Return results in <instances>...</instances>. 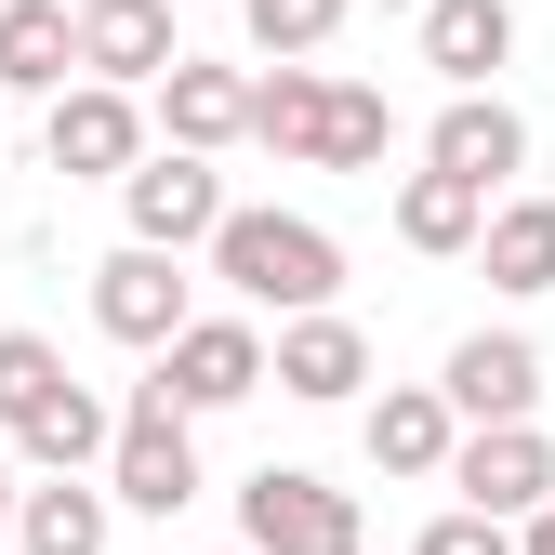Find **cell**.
<instances>
[{"mask_svg":"<svg viewBox=\"0 0 555 555\" xmlns=\"http://www.w3.org/2000/svg\"><path fill=\"white\" fill-rule=\"evenodd\" d=\"M212 278H225L238 305L331 318V292H344V238H331L318 212H225V238H212Z\"/></svg>","mask_w":555,"mask_h":555,"instance_id":"1","label":"cell"},{"mask_svg":"<svg viewBox=\"0 0 555 555\" xmlns=\"http://www.w3.org/2000/svg\"><path fill=\"white\" fill-rule=\"evenodd\" d=\"M238 542H251V555H358L371 516H358V490H331V476L264 463L251 490H238Z\"/></svg>","mask_w":555,"mask_h":555,"instance_id":"2","label":"cell"},{"mask_svg":"<svg viewBox=\"0 0 555 555\" xmlns=\"http://www.w3.org/2000/svg\"><path fill=\"white\" fill-rule=\"evenodd\" d=\"M106 503H132V516H185L198 503V437H185V410L146 384L119 410V450H106Z\"/></svg>","mask_w":555,"mask_h":555,"instance_id":"3","label":"cell"},{"mask_svg":"<svg viewBox=\"0 0 555 555\" xmlns=\"http://www.w3.org/2000/svg\"><path fill=\"white\" fill-rule=\"evenodd\" d=\"M93 331H106V344H132V358H172V344L198 331V305H185V264L119 238V251L93 264Z\"/></svg>","mask_w":555,"mask_h":555,"instance_id":"4","label":"cell"},{"mask_svg":"<svg viewBox=\"0 0 555 555\" xmlns=\"http://www.w3.org/2000/svg\"><path fill=\"white\" fill-rule=\"evenodd\" d=\"M40 146H53V172H66V185H132V172L159 159V146H146V106H132V93H106V80L53 93Z\"/></svg>","mask_w":555,"mask_h":555,"instance_id":"5","label":"cell"},{"mask_svg":"<svg viewBox=\"0 0 555 555\" xmlns=\"http://www.w3.org/2000/svg\"><path fill=\"white\" fill-rule=\"evenodd\" d=\"M146 384H159V397L185 410V424H198V410H238V397H264V384H278V344H264L251 318H198V331L172 344V358H159Z\"/></svg>","mask_w":555,"mask_h":555,"instance_id":"6","label":"cell"},{"mask_svg":"<svg viewBox=\"0 0 555 555\" xmlns=\"http://www.w3.org/2000/svg\"><path fill=\"white\" fill-rule=\"evenodd\" d=\"M119 212H132V251H212L225 238V172L185 159V146H159L146 172L119 185Z\"/></svg>","mask_w":555,"mask_h":555,"instance_id":"7","label":"cell"},{"mask_svg":"<svg viewBox=\"0 0 555 555\" xmlns=\"http://www.w3.org/2000/svg\"><path fill=\"white\" fill-rule=\"evenodd\" d=\"M450 490H463V516H542L555 503V437L542 424H476L463 450H450Z\"/></svg>","mask_w":555,"mask_h":555,"instance_id":"8","label":"cell"},{"mask_svg":"<svg viewBox=\"0 0 555 555\" xmlns=\"http://www.w3.org/2000/svg\"><path fill=\"white\" fill-rule=\"evenodd\" d=\"M437 397L463 410V437H476V424H529V397H542V344H529V331H463L450 371H437Z\"/></svg>","mask_w":555,"mask_h":555,"instance_id":"9","label":"cell"},{"mask_svg":"<svg viewBox=\"0 0 555 555\" xmlns=\"http://www.w3.org/2000/svg\"><path fill=\"white\" fill-rule=\"evenodd\" d=\"M529 159V119L503 106V93H450L437 106V132H424V172H450V185H476L503 212V172Z\"/></svg>","mask_w":555,"mask_h":555,"instance_id":"10","label":"cell"},{"mask_svg":"<svg viewBox=\"0 0 555 555\" xmlns=\"http://www.w3.org/2000/svg\"><path fill=\"white\" fill-rule=\"evenodd\" d=\"M371 384V331L358 318H278V397H305V410H344V397H358Z\"/></svg>","mask_w":555,"mask_h":555,"instance_id":"11","label":"cell"},{"mask_svg":"<svg viewBox=\"0 0 555 555\" xmlns=\"http://www.w3.org/2000/svg\"><path fill=\"white\" fill-rule=\"evenodd\" d=\"M80 66L106 93H132V80H172V0H80Z\"/></svg>","mask_w":555,"mask_h":555,"instance_id":"12","label":"cell"},{"mask_svg":"<svg viewBox=\"0 0 555 555\" xmlns=\"http://www.w3.org/2000/svg\"><path fill=\"white\" fill-rule=\"evenodd\" d=\"M358 437H371V476H450V450H463V410H450L437 384H384Z\"/></svg>","mask_w":555,"mask_h":555,"instance_id":"13","label":"cell"},{"mask_svg":"<svg viewBox=\"0 0 555 555\" xmlns=\"http://www.w3.org/2000/svg\"><path fill=\"white\" fill-rule=\"evenodd\" d=\"M159 132H172V146L185 159H225V146H251V80H238V66H172V80H159Z\"/></svg>","mask_w":555,"mask_h":555,"instance_id":"14","label":"cell"},{"mask_svg":"<svg viewBox=\"0 0 555 555\" xmlns=\"http://www.w3.org/2000/svg\"><path fill=\"white\" fill-rule=\"evenodd\" d=\"M424 66L450 93H490V66H516V0H424Z\"/></svg>","mask_w":555,"mask_h":555,"instance_id":"15","label":"cell"},{"mask_svg":"<svg viewBox=\"0 0 555 555\" xmlns=\"http://www.w3.org/2000/svg\"><path fill=\"white\" fill-rule=\"evenodd\" d=\"M66 66H80V14H66V0H0V93H80L66 80Z\"/></svg>","mask_w":555,"mask_h":555,"instance_id":"16","label":"cell"},{"mask_svg":"<svg viewBox=\"0 0 555 555\" xmlns=\"http://www.w3.org/2000/svg\"><path fill=\"white\" fill-rule=\"evenodd\" d=\"M106 529H119V503L93 490V476H40L27 516H14V542H27V555H106Z\"/></svg>","mask_w":555,"mask_h":555,"instance_id":"17","label":"cell"},{"mask_svg":"<svg viewBox=\"0 0 555 555\" xmlns=\"http://www.w3.org/2000/svg\"><path fill=\"white\" fill-rule=\"evenodd\" d=\"M397 238L424 251V264H450V251H476V238H490V198H476V185H450V172H410V185H397Z\"/></svg>","mask_w":555,"mask_h":555,"instance_id":"18","label":"cell"},{"mask_svg":"<svg viewBox=\"0 0 555 555\" xmlns=\"http://www.w3.org/2000/svg\"><path fill=\"white\" fill-rule=\"evenodd\" d=\"M14 450H27V463H40V476H80V463H106V450H119V410H106V397H93V384H66V397H53V410H40V424H27V437H14Z\"/></svg>","mask_w":555,"mask_h":555,"instance_id":"19","label":"cell"},{"mask_svg":"<svg viewBox=\"0 0 555 555\" xmlns=\"http://www.w3.org/2000/svg\"><path fill=\"white\" fill-rule=\"evenodd\" d=\"M476 264H490V292H555V198H503Z\"/></svg>","mask_w":555,"mask_h":555,"instance_id":"20","label":"cell"},{"mask_svg":"<svg viewBox=\"0 0 555 555\" xmlns=\"http://www.w3.org/2000/svg\"><path fill=\"white\" fill-rule=\"evenodd\" d=\"M318 119H331V66H278V80H251V146L318 159Z\"/></svg>","mask_w":555,"mask_h":555,"instance_id":"21","label":"cell"},{"mask_svg":"<svg viewBox=\"0 0 555 555\" xmlns=\"http://www.w3.org/2000/svg\"><path fill=\"white\" fill-rule=\"evenodd\" d=\"M384 146H397V106L371 80H331V119H318V159L305 172H384Z\"/></svg>","mask_w":555,"mask_h":555,"instance_id":"22","label":"cell"},{"mask_svg":"<svg viewBox=\"0 0 555 555\" xmlns=\"http://www.w3.org/2000/svg\"><path fill=\"white\" fill-rule=\"evenodd\" d=\"M53 397H66V358H53L40 331H0V437H27Z\"/></svg>","mask_w":555,"mask_h":555,"instance_id":"23","label":"cell"},{"mask_svg":"<svg viewBox=\"0 0 555 555\" xmlns=\"http://www.w3.org/2000/svg\"><path fill=\"white\" fill-rule=\"evenodd\" d=\"M238 27L264 66H318V40L344 27V0H238Z\"/></svg>","mask_w":555,"mask_h":555,"instance_id":"24","label":"cell"},{"mask_svg":"<svg viewBox=\"0 0 555 555\" xmlns=\"http://www.w3.org/2000/svg\"><path fill=\"white\" fill-rule=\"evenodd\" d=\"M410 555H516V529H503V516H463V503H450V516H437L424 542H410Z\"/></svg>","mask_w":555,"mask_h":555,"instance_id":"25","label":"cell"},{"mask_svg":"<svg viewBox=\"0 0 555 555\" xmlns=\"http://www.w3.org/2000/svg\"><path fill=\"white\" fill-rule=\"evenodd\" d=\"M516 555H555V503H542V516H529V529H516Z\"/></svg>","mask_w":555,"mask_h":555,"instance_id":"26","label":"cell"},{"mask_svg":"<svg viewBox=\"0 0 555 555\" xmlns=\"http://www.w3.org/2000/svg\"><path fill=\"white\" fill-rule=\"evenodd\" d=\"M14 516H27V490H14V463H0V529H14Z\"/></svg>","mask_w":555,"mask_h":555,"instance_id":"27","label":"cell"},{"mask_svg":"<svg viewBox=\"0 0 555 555\" xmlns=\"http://www.w3.org/2000/svg\"><path fill=\"white\" fill-rule=\"evenodd\" d=\"M397 14H424V0H397Z\"/></svg>","mask_w":555,"mask_h":555,"instance_id":"28","label":"cell"},{"mask_svg":"<svg viewBox=\"0 0 555 555\" xmlns=\"http://www.w3.org/2000/svg\"><path fill=\"white\" fill-rule=\"evenodd\" d=\"M172 14H185V0H172Z\"/></svg>","mask_w":555,"mask_h":555,"instance_id":"29","label":"cell"},{"mask_svg":"<svg viewBox=\"0 0 555 555\" xmlns=\"http://www.w3.org/2000/svg\"><path fill=\"white\" fill-rule=\"evenodd\" d=\"M238 555H251V542H238Z\"/></svg>","mask_w":555,"mask_h":555,"instance_id":"30","label":"cell"}]
</instances>
